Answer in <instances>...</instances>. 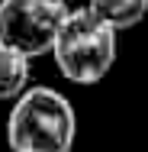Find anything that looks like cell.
<instances>
[{
    "label": "cell",
    "mask_w": 148,
    "mask_h": 152,
    "mask_svg": "<svg viewBox=\"0 0 148 152\" xmlns=\"http://www.w3.org/2000/svg\"><path fill=\"white\" fill-rule=\"evenodd\" d=\"M68 13V0H0V45L29 58L48 55Z\"/></svg>",
    "instance_id": "cell-3"
},
{
    "label": "cell",
    "mask_w": 148,
    "mask_h": 152,
    "mask_svg": "<svg viewBox=\"0 0 148 152\" xmlns=\"http://www.w3.org/2000/svg\"><path fill=\"white\" fill-rule=\"evenodd\" d=\"M90 7L106 23H113L119 32L139 26L145 20V13H148V0H90Z\"/></svg>",
    "instance_id": "cell-5"
},
{
    "label": "cell",
    "mask_w": 148,
    "mask_h": 152,
    "mask_svg": "<svg viewBox=\"0 0 148 152\" xmlns=\"http://www.w3.org/2000/svg\"><path fill=\"white\" fill-rule=\"evenodd\" d=\"M77 136V117L71 100L55 88L35 84L13 100L6 120L10 152H71Z\"/></svg>",
    "instance_id": "cell-1"
},
{
    "label": "cell",
    "mask_w": 148,
    "mask_h": 152,
    "mask_svg": "<svg viewBox=\"0 0 148 152\" xmlns=\"http://www.w3.org/2000/svg\"><path fill=\"white\" fill-rule=\"evenodd\" d=\"M29 55L0 45V100H16L29 88Z\"/></svg>",
    "instance_id": "cell-4"
},
{
    "label": "cell",
    "mask_w": 148,
    "mask_h": 152,
    "mask_svg": "<svg viewBox=\"0 0 148 152\" xmlns=\"http://www.w3.org/2000/svg\"><path fill=\"white\" fill-rule=\"evenodd\" d=\"M116 36L119 29L106 23L90 3L71 10L52 49L61 78L84 88L103 81L110 68L116 65Z\"/></svg>",
    "instance_id": "cell-2"
}]
</instances>
